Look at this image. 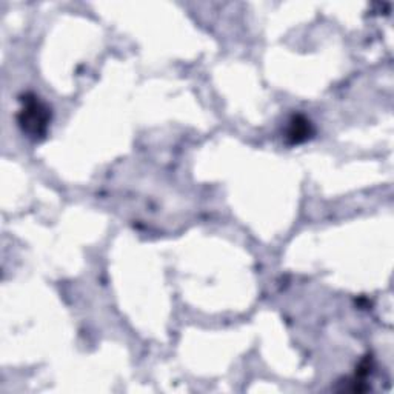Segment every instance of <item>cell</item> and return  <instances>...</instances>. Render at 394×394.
I'll return each mask as SVG.
<instances>
[{"mask_svg":"<svg viewBox=\"0 0 394 394\" xmlns=\"http://www.w3.org/2000/svg\"><path fill=\"white\" fill-rule=\"evenodd\" d=\"M308 136V122L302 117H296V120L292 125V131H289V137H293L294 142H301L307 139Z\"/></svg>","mask_w":394,"mask_h":394,"instance_id":"2","label":"cell"},{"mask_svg":"<svg viewBox=\"0 0 394 394\" xmlns=\"http://www.w3.org/2000/svg\"><path fill=\"white\" fill-rule=\"evenodd\" d=\"M19 122L20 127L30 136H44L48 122H50V113H48V108L44 103L37 100V98H34V96L28 98L26 96V99L24 100V108L19 116Z\"/></svg>","mask_w":394,"mask_h":394,"instance_id":"1","label":"cell"}]
</instances>
